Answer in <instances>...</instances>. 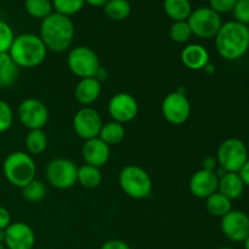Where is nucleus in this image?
<instances>
[{"label": "nucleus", "mask_w": 249, "mask_h": 249, "mask_svg": "<svg viewBox=\"0 0 249 249\" xmlns=\"http://www.w3.org/2000/svg\"><path fill=\"white\" fill-rule=\"evenodd\" d=\"M221 232L232 242H245L249 236V215L242 211H231L221 218Z\"/></svg>", "instance_id": "obj_14"}, {"label": "nucleus", "mask_w": 249, "mask_h": 249, "mask_svg": "<svg viewBox=\"0 0 249 249\" xmlns=\"http://www.w3.org/2000/svg\"><path fill=\"white\" fill-rule=\"evenodd\" d=\"M4 177L12 186L23 189L36 179V164L33 157L23 151L12 152L2 163Z\"/></svg>", "instance_id": "obj_4"}, {"label": "nucleus", "mask_w": 249, "mask_h": 249, "mask_svg": "<svg viewBox=\"0 0 249 249\" xmlns=\"http://www.w3.org/2000/svg\"><path fill=\"white\" fill-rule=\"evenodd\" d=\"M11 224V215L5 207L0 206V230H6Z\"/></svg>", "instance_id": "obj_37"}, {"label": "nucleus", "mask_w": 249, "mask_h": 249, "mask_svg": "<svg viewBox=\"0 0 249 249\" xmlns=\"http://www.w3.org/2000/svg\"><path fill=\"white\" fill-rule=\"evenodd\" d=\"M9 53L18 67L34 68L45 61L48 49L39 36L33 33H22L15 36Z\"/></svg>", "instance_id": "obj_3"}, {"label": "nucleus", "mask_w": 249, "mask_h": 249, "mask_svg": "<svg viewBox=\"0 0 249 249\" xmlns=\"http://www.w3.org/2000/svg\"><path fill=\"white\" fill-rule=\"evenodd\" d=\"M192 107L190 100L182 91H173L162 102V114L168 123L181 125L191 116Z\"/></svg>", "instance_id": "obj_11"}, {"label": "nucleus", "mask_w": 249, "mask_h": 249, "mask_svg": "<svg viewBox=\"0 0 249 249\" xmlns=\"http://www.w3.org/2000/svg\"><path fill=\"white\" fill-rule=\"evenodd\" d=\"M101 83L96 78H84L78 82L74 89L75 100L84 107L95 104L101 95Z\"/></svg>", "instance_id": "obj_19"}, {"label": "nucleus", "mask_w": 249, "mask_h": 249, "mask_svg": "<svg viewBox=\"0 0 249 249\" xmlns=\"http://www.w3.org/2000/svg\"><path fill=\"white\" fill-rule=\"evenodd\" d=\"M102 173L100 168L84 164L78 168L77 182H79L85 189H96L102 182Z\"/></svg>", "instance_id": "obj_24"}, {"label": "nucleus", "mask_w": 249, "mask_h": 249, "mask_svg": "<svg viewBox=\"0 0 249 249\" xmlns=\"http://www.w3.org/2000/svg\"><path fill=\"white\" fill-rule=\"evenodd\" d=\"M237 0H209V7L221 16L232 11Z\"/></svg>", "instance_id": "obj_35"}, {"label": "nucleus", "mask_w": 249, "mask_h": 249, "mask_svg": "<svg viewBox=\"0 0 249 249\" xmlns=\"http://www.w3.org/2000/svg\"><path fill=\"white\" fill-rule=\"evenodd\" d=\"M14 39L15 34L10 24L0 19V53H9Z\"/></svg>", "instance_id": "obj_32"}, {"label": "nucleus", "mask_w": 249, "mask_h": 249, "mask_svg": "<svg viewBox=\"0 0 249 249\" xmlns=\"http://www.w3.org/2000/svg\"><path fill=\"white\" fill-rule=\"evenodd\" d=\"M7 249H33L36 235L29 225L23 221L11 223L5 230V242Z\"/></svg>", "instance_id": "obj_15"}, {"label": "nucleus", "mask_w": 249, "mask_h": 249, "mask_svg": "<svg viewBox=\"0 0 249 249\" xmlns=\"http://www.w3.org/2000/svg\"><path fill=\"white\" fill-rule=\"evenodd\" d=\"M5 242V230H0V243Z\"/></svg>", "instance_id": "obj_41"}, {"label": "nucleus", "mask_w": 249, "mask_h": 249, "mask_svg": "<svg viewBox=\"0 0 249 249\" xmlns=\"http://www.w3.org/2000/svg\"><path fill=\"white\" fill-rule=\"evenodd\" d=\"M0 249H5V245H4V243H0Z\"/></svg>", "instance_id": "obj_43"}, {"label": "nucleus", "mask_w": 249, "mask_h": 249, "mask_svg": "<svg viewBox=\"0 0 249 249\" xmlns=\"http://www.w3.org/2000/svg\"><path fill=\"white\" fill-rule=\"evenodd\" d=\"M245 187V184L238 173H226L224 177L219 179L218 192L233 201L242 196Z\"/></svg>", "instance_id": "obj_20"}, {"label": "nucleus", "mask_w": 249, "mask_h": 249, "mask_svg": "<svg viewBox=\"0 0 249 249\" xmlns=\"http://www.w3.org/2000/svg\"><path fill=\"white\" fill-rule=\"evenodd\" d=\"M2 88H4V87H2V84H1V82H0V91H1V89H2Z\"/></svg>", "instance_id": "obj_45"}, {"label": "nucleus", "mask_w": 249, "mask_h": 249, "mask_svg": "<svg viewBox=\"0 0 249 249\" xmlns=\"http://www.w3.org/2000/svg\"><path fill=\"white\" fill-rule=\"evenodd\" d=\"M246 145H247V150H248V153H249V141H248V143H246Z\"/></svg>", "instance_id": "obj_46"}, {"label": "nucleus", "mask_w": 249, "mask_h": 249, "mask_svg": "<svg viewBox=\"0 0 249 249\" xmlns=\"http://www.w3.org/2000/svg\"><path fill=\"white\" fill-rule=\"evenodd\" d=\"M124 136H125L124 125L114 121L108 122L106 124H102V128L99 134V138L108 146L117 145V143L122 142Z\"/></svg>", "instance_id": "obj_26"}, {"label": "nucleus", "mask_w": 249, "mask_h": 249, "mask_svg": "<svg viewBox=\"0 0 249 249\" xmlns=\"http://www.w3.org/2000/svg\"><path fill=\"white\" fill-rule=\"evenodd\" d=\"M243 243H245V249H249V236L246 238V241Z\"/></svg>", "instance_id": "obj_42"}, {"label": "nucleus", "mask_w": 249, "mask_h": 249, "mask_svg": "<svg viewBox=\"0 0 249 249\" xmlns=\"http://www.w3.org/2000/svg\"><path fill=\"white\" fill-rule=\"evenodd\" d=\"M45 175L51 186L58 190H67L77 184L78 167L68 158H53L46 165Z\"/></svg>", "instance_id": "obj_9"}, {"label": "nucleus", "mask_w": 249, "mask_h": 249, "mask_svg": "<svg viewBox=\"0 0 249 249\" xmlns=\"http://www.w3.org/2000/svg\"><path fill=\"white\" fill-rule=\"evenodd\" d=\"M14 123V112L7 102L0 100V134L11 128Z\"/></svg>", "instance_id": "obj_33"}, {"label": "nucleus", "mask_w": 249, "mask_h": 249, "mask_svg": "<svg viewBox=\"0 0 249 249\" xmlns=\"http://www.w3.org/2000/svg\"><path fill=\"white\" fill-rule=\"evenodd\" d=\"M21 191L24 199H27L28 202H32V203H36V202L43 201L46 196L45 184H44L43 181H40V180L36 179H34L33 181L29 182L27 186L21 189Z\"/></svg>", "instance_id": "obj_29"}, {"label": "nucleus", "mask_w": 249, "mask_h": 249, "mask_svg": "<svg viewBox=\"0 0 249 249\" xmlns=\"http://www.w3.org/2000/svg\"><path fill=\"white\" fill-rule=\"evenodd\" d=\"M24 9L33 18L44 19L53 14V7L51 0H26Z\"/></svg>", "instance_id": "obj_28"}, {"label": "nucleus", "mask_w": 249, "mask_h": 249, "mask_svg": "<svg viewBox=\"0 0 249 249\" xmlns=\"http://www.w3.org/2000/svg\"><path fill=\"white\" fill-rule=\"evenodd\" d=\"M55 12L71 17L82 11L85 5V0H51Z\"/></svg>", "instance_id": "obj_30"}, {"label": "nucleus", "mask_w": 249, "mask_h": 249, "mask_svg": "<svg viewBox=\"0 0 249 249\" xmlns=\"http://www.w3.org/2000/svg\"><path fill=\"white\" fill-rule=\"evenodd\" d=\"M24 145H26L27 153L31 156L41 155L48 147V136L45 131L43 129L29 130L24 140Z\"/></svg>", "instance_id": "obj_25"}, {"label": "nucleus", "mask_w": 249, "mask_h": 249, "mask_svg": "<svg viewBox=\"0 0 249 249\" xmlns=\"http://www.w3.org/2000/svg\"><path fill=\"white\" fill-rule=\"evenodd\" d=\"M214 39L216 51L226 61L240 60L249 50L248 27L235 19L221 24Z\"/></svg>", "instance_id": "obj_1"}, {"label": "nucleus", "mask_w": 249, "mask_h": 249, "mask_svg": "<svg viewBox=\"0 0 249 249\" xmlns=\"http://www.w3.org/2000/svg\"><path fill=\"white\" fill-rule=\"evenodd\" d=\"M100 249H130V247L122 240H109L105 242Z\"/></svg>", "instance_id": "obj_36"}, {"label": "nucleus", "mask_w": 249, "mask_h": 249, "mask_svg": "<svg viewBox=\"0 0 249 249\" xmlns=\"http://www.w3.org/2000/svg\"><path fill=\"white\" fill-rule=\"evenodd\" d=\"M104 12L112 21H123L131 12V5L128 0H108L104 5Z\"/></svg>", "instance_id": "obj_27"}, {"label": "nucleus", "mask_w": 249, "mask_h": 249, "mask_svg": "<svg viewBox=\"0 0 249 249\" xmlns=\"http://www.w3.org/2000/svg\"><path fill=\"white\" fill-rule=\"evenodd\" d=\"M164 12L173 22L187 21L192 12L190 0H164Z\"/></svg>", "instance_id": "obj_21"}, {"label": "nucleus", "mask_w": 249, "mask_h": 249, "mask_svg": "<svg viewBox=\"0 0 249 249\" xmlns=\"http://www.w3.org/2000/svg\"><path fill=\"white\" fill-rule=\"evenodd\" d=\"M18 68L9 53H0V82L2 87H11L16 83L18 78Z\"/></svg>", "instance_id": "obj_23"}, {"label": "nucleus", "mask_w": 249, "mask_h": 249, "mask_svg": "<svg viewBox=\"0 0 249 249\" xmlns=\"http://www.w3.org/2000/svg\"><path fill=\"white\" fill-rule=\"evenodd\" d=\"M181 61L191 71H201L209 63V53L201 44H189L181 51Z\"/></svg>", "instance_id": "obj_18"}, {"label": "nucleus", "mask_w": 249, "mask_h": 249, "mask_svg": "<svg viewBox=\"0 0 249 249\" xmlns=\"http://www.w3.org/2000/svg\"><path fill=\"white\" fill-rule=\"evenodd\" d=\"M82 156L85 164L101 168L108 162L111 148L100 138H94L85 141L82 148Z\"/></svg>", "instance_id": "obj_17"}, {"label": "nucleus", "mask_w": 249, "mask_h": 249, "mask_svg": "<svg viewBox=\"0 0 249 249\" xmlns=\"http://www.w3.org/2000/svg\"><path fill=\"white\" fill-rule=\"evenodd\" d=\"M18 119L24 128L29 130L44 129L49 122V109L43 101L34 97L24 99L19 104Z\"/></svg>", "instance_id": "obj_10"}, {"label": "nucleus", "mask_w": 249, "mask_h": 249, "mask_svg": "<svg viewBox=\"0 0 249 249\" xmlns=\"http://www.w3.org/2000/svg\"><path fill=\"white\" fill-rule=\"evenodd\" d=\"M219 178L215 172L199 169L191 177L189 182L190 192L197 198L207 199L218 191Z\"/></svg>", "instance_id": "obj_16"}, {"label": "nucleus", "mask_w": 249, "mask_h": 249, "mask_svg": "<svg viewBox=\"0 0 249 249\" xmlns=\"http://www.w3.org/2000/svg\"><path fill=\"white\" fill-rule=\"evenodd\" d=\"M202 165H203V168L202 169H206V170H209V172H214V170L218 168V160H216V157H212V156H208V157H206L203 160V162H202Z\"/></svg>", "instance_id": "obj_38"}, {"label": "nucleus", "mask_w": 249, "mask_h": 249, "mask_svg": "<svg viewBox=\"0 0 249 249\" xmlns=\"http://www.w3.org/2000/svg\"><path fill=\"white\" fill-rule=\"evenodd\" d=\"M139 105L135 97L128 92L113 95L108 102V113L112 121L121 124L129 123L138 116Z\"/></svg>", "instance_id": "obj_13"}, {"label": "nucleus", "mask_w": 249, "mask_h": 249, "mask_svg": "<svg viewBox=\"0 0 249 249\" xmlns=\"http://www.w3.org/2000/svg\"><path fill=\"white\" fill-rule=\"evenodd\" d=\"M122 191L134 199L147 198L152 192L153 182L150 174L139 165L130 164L121 170L118 177Z\"/></svg>", "instance_id": "obj_5"}, {"label": "nucleus", "mask_w": 249, "mask_h": 249, "mask_svg": "<svg viewBox=\"0 0 249 249\" xmlns=\"http://www.w3.org/2000/svg\"><path fill=\"white\" fill-rule=\"evenodd\" d=\"M108 0H85V4H89L90 6H95V7H104V5Z\"/></svg>", "instance_id": "obj_40"}, {"label": "nucleus", "mask_w": 249, "mask_h": 249, "mask_svg": "<svg viewBox=\"0 0 249 249\" xmlns=\"http://www.w3.org/2000/svg\"><path fill=\"white\" fill-rule=\"evenodd\" d=\"M216 249H233V248H231V247H220V248H216Z\"/></svg>", "instance_id": "obj_44"}, {"label": "nucleus", "mask_w": 249, "mask_h": 249, "mask_svg": "<svg viewBox=\"0 0 249 249\" xmlns=\"http://www.w3.org/2000/svg\"><path fill=\"white\" fill-rule=\"evenodd\" d=\"M231 202H232L231 199L216 191L215 194H213L206 199V208L211 215L216 216V218H223L232 211Z\"/></svg>", "instance_id": "obj_22"}, {"label": "nucleus", "mask_w": 249, "mask_h": 249, "mask_svg": "<svg viewBox=\"0 0 249 249\" xmlns=\"http://www.w3.org/2000/svg\"><path fill=\"white\" fill-rule=\"evenodd\" d=\"M67 66L79 79L95 78L101 68L97 53L88 46H75L68 53Z\"/></svg>", "instance_id": "obj_7"}, {"label": "nucleus", "mask_w": 249, "mask_h": 249, "mask_svg": "<svg viewBox=\"0 0 249 249\" xmlns=\"http://www.w3.org/2000/svg\"><path fill=\"white\" fill-rule=\"evenodd\" d=\"M238 174H240V177H241V179H242L245 186L249 187V158H248L247 162L245 163V165L241 168V170L238 172Z\"/></svg>", "instance_id": "obj_39"}, {"label": "nucleus", "mask_w": 249, "mask_h": 249, "mask_svg": "<svg viewBox=\"0 0 249 249\" xmlns=\"http://www.w3.org/2000/svg\"><path fill=\"white\" fill-rule=\"evenodd\" d=\"M231 12H232L235 21L248 26L249 24V0H237Z\"/></svg>", "instance_id": "obj_34"}, {"label": "nucleus", "mask_w": 249, "mask_h": 249, "mask_svg": "<svg viewBox=\"0 0 249 249\" xmlns=\"http://www.w3.org/2000/svg\"><path fill=\"white\" fill-rule=\"evenodd\" d=\"M247 27H248V29H249V24H248V26H247Z\"/></svg>", "instance_id": "obj_47"}, {"label": "nucleus", "mask_w": 249, "mask_h": 249, "mask_svg": "<svg viewBox=\"0 0 249 249\" xmlns=\"http://www.w3.org/2000/svg\"><path fill=\"white\" fill-rule=\"evenodd\" d=\"M192 32L187 21L173 22L169 28V38L178 44H185L191 39Z\"/></svg>", "instance_id": "obj_31"}, {"label": "nucleus", "mask_w": 249, "mask_h": 249, "mask_svg": "<svg viewBox=\"0 0 249 249\" xmlns=\"http://www.w3.org/2000/svg\"><path fill=\"white\" fill-rule=\"evenodd\" d=\"M187 23L191 28L192 36L201 39H211L215 38L223 21L220 15L216 14L211 7L202 6L192 10L191 15L187 18Z\"/></svg>", "instance_id": "obj_8"}, {"label": "nucleus", "mask_w": 249, "mask_h": 249, "mask_svg": "<svg viewBox=\"0 0 249 249\" xmlns=\"http://www.w3.org/2000/svg\"><path fill=\"white\" fill-rule=\"evenodd\" d=\"M249 158L247 145L237 138L224 140L216 151L219 167L228 173H238Z\"/></svg>", "instance_id": "obj_6"}, {"label": "nucleus", "mask_w": 249, "mask_h": 249, "mask_svg": "<svg viewBox=\"0 0 249 249\" xmlns=\"http://www.w3.org/2000/svg\"><path fill=\"white\" fill-rule=\"evenodd\" d=\"M75 28L71 17L53 12L41 19L40 39L46 49L53 53H63L68 50L74 40Z\"/></svg>", "instance_id": "obj_2"}, {"label": "nucleus", "mask_w": 249, "mask_h": 249, "mask_svg": "<svg viewBox=\"0 0 249 249\" xmlns=\"http://www.w3.org/2000/svg\"><path fill=\"white\" fill-rule=\"evenodd\" d=\"M102 124L104 123L99 112L90 106L80 108L73 117V129L75 134L85 141L99 138Z\"/></svg>", "instance_id": "obj_12"}]
</instances>
